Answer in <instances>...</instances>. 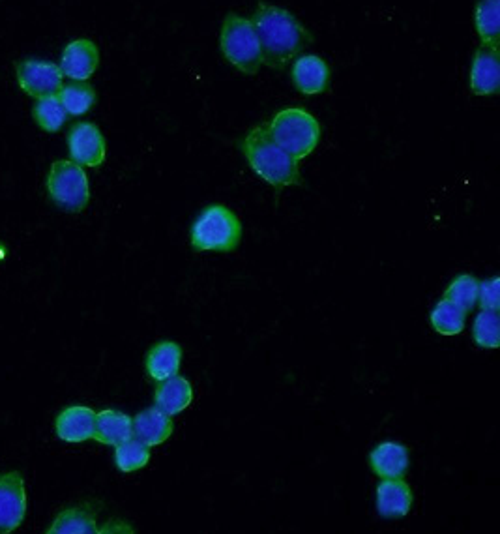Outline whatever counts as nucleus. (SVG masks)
Returning a JSON list of instances; mask_svg holds the SVG:
<instances>
[{
    "label": "nucleus",
    "mask_w": 500,
    "mask_h": 534,
    "mask_svg": "<svg viewBox=\"0 0 500 534\" xmlns=\"http://www.w3.org/2000/svg\"><path fill=\"white\" fill-rule=\"evenodd\" d=\"M251 25L261 44L263 64L270 68H285L311 40L295 15L278 6L259 4Z\"/></svg>",
    "instance_id": "obj_1"
},
{
    "label": "nucleus",
    "mask_w": 500,
    "mask_h": 534,
    "mask_svg": "<svg viewBox=\"0 0 500 534\" xmlns=\"http://www.w3.org/2000/svg\"><path fill=\"white\" fill-rule=\"evenodd\" d=\"M242 152L251 169L276 190L302 184L298 160L287 154L272 139V135L268 132V124L255 126L250 134L246 135L242 143Z\"/></svg>",
    "instance_id": "obj_2"
},
{
    "label": "nucleus",
    "mask_w": 500,
    "mask_h": 534,
    "mask_svg": "<svg viewBox=\"0 0 500 534\" xmlns=\"http://www.w3.org/2000/svg\"><path fill=\"white\" fill-rule=\"evenodd\" d=\"M244 235L242 222L233 210L212 205L201 212L192 225V246L195 252L229 253L238 248Z\"/></svg>",
    "instance_id": "obj_3"
},
{
    "label": "nucleus",
    "mask_w": 500,
    "mask_h": 534,
    "mask_svg": "<svg viewBox=\"0 0 500 534\" xmlns=\"http://www.w3.org/2000/svg\"><path fill=\"white\" fill-rule=\"evenodd\" d=\"M272 139L295 160H304L321 141V126L317 119L298 107L283 109L268 122Z\"/></svg>",
    "instance_id": "obj_4"
},
{
    "label": "nucleus",
    "mask_w": 500,
    "mask_h": 534,
    "mask_svg": "<svg viewBox=\"0 0 500 534\" xmlns=\"http://www.w3.org/2000/svg\"><path fill=\"white\" fill-rule=\"evenodd\" d=\"M221 51L242 74H257L263 64L261 44L250 19L229 14L221 29Z\"/></svg>",
    "instance_id": "obj_5"
},
{
    "label": "nucleus",
    "mask_w": 500,
    "mask_h": 534,
    "mask_svg": "<svg viewBox=\"0 0 500 534\" xmlns=\"http://www.w3.org/2000/svg\"><path fill=\"white\" fill-rule=\"evenodd\" d=\"M47 190L57 207L66 212H81L90 201L89 178L81 165L60 160L51 165Z\"/></svg>",
    "instance_id": "obj_6"
},
{
    "label": "nucleus",
    "mask_w": 500,
    "mask_h": 534,
    "mask_svg": "<svg viewBox=\"0 0 500 534\" xmlns=\"http://www.w3.org/2000/svg\"><path fill=\"white\" fill-rule=\"evenodd\" d=\"M15 75L21 90L38 100L47 96H57L62 89V79H64L57 64L38 59L19 60L15 64Z\"/></svg>",
    "instance_id": "obj_7"
},
{
    "label": "nucleus",
    "mask_w": 500,
    "mask_h": 534,
    "mask_svg": "<svg viewBox=\"0 0 500 534\" xmlns=\"http://www.w3.org/2000/svg\"><path fill=\"white\" fill-rule=\"evenodd\" d=\"M27 512L25 482L19 473L0 476V534L15 531Z\"/></svg>",
    "instance_id": "obj_8"
},
{
    "label": "nucleus",
    "mask_w": 500,
    "mask_h": 534,
    "mask_svg": "<svg viewBox=\"0 0 500 534\" xmlns=\"http://www.w3.org/2000/svg\"><path fill=\"white\" fill-rule=\"evenodd\" d=\"M68 149L72 162L87 167H98L105 162V139L96 124L79 122L75 124L68 137Z\"/></svg>",
    "instance_id": "obj_9"
},
{
    "label": "nucleus",
    "mask_w": 500,
    "mask_h": 534,
    "mask_svg": "<svg viewBox=\"0 0 500 534\" xmlns=\"http://www.w3.org/2000/svg\"><path fill=\"white\" fill-rule=\"evenodd\" d=\"M100 64V51L90 40H75L66 45L60 59V72L74 81H87Z\"/></svg>",
    "instance_id": "obj_10"
},
{
    "label": "nucleus",
    "mask_w": 500,
    "mask_h": 534,
    "mask_svg": "<svg viewBox=\"0 0 500 534\" xmlns=\"http://www.w3.org/2000/svg\"><path fill=\"white\" fill-rule=\"evenodd\" d=\"M471 89L478 96H493L499 92V47L484 45L476 51L474 60H472Z\"/></svg>",
    "instance_id": "obj_11"
},
{
    "label": "nucleus",
    "mask_w": 500,
    "mask_h": 534,
    "mask_svg": "<svg viewBox=\"0 0 500 534\" xmlns=\"http://www.w3.org/2000/svg\"><path fill=\"white\" fill-rule=\"evenodd\" d=\"M412 491L403 478H383L377 486V512L386 520H399L411 512Z\"/></svg>",
    "instance_id": "obj_12"
},
{
    "label": "nucleus",
    "mask_w": 500,
    "mask_h": 534,
    "mask_svg": "<svg viewBox=\"0 0 500 534\" xmlns=\"http://www.w3.org/2000/svg\"><path fill=\"white\" fill-rule=\"evenodd\" d=\"M291 79L295 83L296 89L306 96L321 94L328 89L330 83V68L321 57L317 55H304L295 60Z\"/></svg>",
    "instance_id": "obj_13"
},
{
    "label": "nucleus",
    "mask_w": 500,
    "mask_h": 534,
    "mask_svg": "<svg viewBox=\"0 0 500 534\" xmlns=\"http://www.w3.org/2000/svg\"><path fill=\"white\" fill-rule=\"evenodd\" d=\"M94 428H96V413L83 405L64 409L55 424L57 435L66 443L89 441L94 437Z\"/></svg>",
    "instance_id": "obj_14"
},
{
    "label": "nucleus",
    "mask_w": 500,
    "mask_h": 534,
    "mask_svg": "<svg viewBox=\"0 0 500 534\" xmlns=\"http://www.w3.org/2000/svg\"><path fill=\"white\" fill-rule=\"evenodd\" d=\"M369 465L373 473L381 478H403L409 473V450L407 446L388 441L375 446L369 454Z\"/></svg>",
    "instance_id": "obj_15"
},
{
    "label": "nucleus",
    "mask_w": 500,
    "mask_h": 534,
    "mask_svg": "<svg viewBox=\"0 0 500 534\" xmlns=\"http://www.w3.org/2000/svg\"><path fill=\"white\" fill-rule=\"evenodd\" d=\"M171 433H173V420L158 407L145 409L143 413L133 418V435L148 448L162 445L171 437Z\"/></svg>",
    "instance_id": "obj_16"
},
{
    "label": "nucleus",
    "mask_w": 500,
    "mask_h": 534,
    "mask_svg": "<svg viewBox=\"0 0 500 534\" xmlns=\"http://www.w3.org/2000/svg\"><path fill=\"white\" fill-rule=\"evenodd\" d=\"M193 401L192 383L180 375L160 381L156 388V407L165 415L177 416L186 411Z\"/></svg>",
    "instance_id": "obj_17"
},
{
    "label": "nucleus",
    "mask_w": 500,
    "mask_h": 534,
    "mask_svg": "<svg viewBox=\"0 0 500 534\" xmlns=\"http://www.w3.org/2000/svg\"><path fill=\"white\" fill-rule=\"evenodd\" d=\"M133 437V418L115 409H105L96 415L94 437L102 445L118 446Z\"/></svg>",
    "instance_id": "obj_18"
},
{
    "label": "nucleus",
    "mask_w": 500,
    "mask_h": 534,
    "mask_svg": "<svg viewBox=\"0 0 500 534\" xmlns=\"http://www.w3.org/2000/svg\"><path fill=\"white\" fill-rule=\"evenodd\" d=\"M182 347L175 342H162L158 345H154L150 351H148L147 373L150 375V379L154 381H165L173 375H178L180 370V364H182Z\"/></svg>",
    "instance_id": "obj_19"
},
{
    "label": "nucleus",
    "mask_w": 500,
    "mask_h": 534,
    "mask_svg": "<svg viewBox=\"0 0 500 534\" xmlns=\"http://www.w3.org/2000/svg\"><path fill=\"white\" fill-rule=\"evenodd\" d=\"M100 533L96 514L87 506L81 508H68L60 514L59 518L49 529V534H96Z\"/></svg>",
    "instance_id": "obj_20"
},
{
    "label": "nucleus",
    "mask_w": 500,
    "mask_h": 534,
    "mask_svg": "<svg viewBox=\"0 0 500 534\" xmlns=\"http://www.w3.org/2000/svg\"><path fill=\"white\" fill-rule=\"evenodd\" d=\"M474 21L484 45L499 47L500 0H480L476 6Z\"/></svg>",
    "instance_id": "obj_21"
},
{
    "label": "nucleus",
    "mask_w": 500,
    "mask_h": 534,
    "mask_svg": "<svg viewBox=\"0 0 500 534\" xmlns=\"http://www.w3.org/2000/svg\"><path fill=\"white\" fill-rule=\"evenodd\" d=\"M431 327L442 336H456L461 334L467 323V312L459 308L454 302L442 298L441 302L431 312Z\"/></svg>",
    "instance_id": "obj_22"
},
{
    "label": "nucleus",
    "mask_w": 500,
    "mask_h": 534,
    "mask_svg": "<svg viewBox=\"0 0 500 534\" xmlns=\"http://www.w3.org/2000/svg\"><path fill=\"white\" fill-rule=\"evenodd\" d=\"M59 98L68 115L81 117L90 111V107L96 102V92L85 81H77V83L62 87Z\"/></svg>",
    "instance_id": "obj_23"
},
{
    "label": "nucleus",
    "mask_w": 500,
    "mask_h": 534,
    "mask_svg": "<svg viewBox=\"0 0 500 534\" xmlns=\"http://www.w3.org/2000/svg\"><path fill=\"white\" fill-rule=\"evenodd\" d=\"M34 120L38 122V126L45 130V132H59L60 128L66 122V109L60 102L59 94L57 96H47V98H40L36 105H34Z\"/></svg>",
    "instance_id": "obj_24"
},
{
    "label": "nucleus",
    "mask_w": 500,
    "mask_h": 534,
    "mask_svg": "<svg viewBox=\"0 0 500 534\" xmlns=\"http://www.w3.org/2000/svg\"><path fill=\"white\" fill-rule=\"evenodd\" d=\"M148 461H150V450L137 437L128 439L126 443L118 445L117 450H115V463L122 473L139 471V469L147 467Z\"/></svg>",
    "instance_id": "obj_25"
},
{
    "label": "nucleus",
    "mask_w": 500,
    "mask_h": 534,
    "mask_svg": "<svg viewBox=\"0 0 500 534\" xmlns=\"http://www.w3.org/2000/svg\"><path fill=\"white\" fill-rule=\"evenodd\" d=\"M472 338L482 349H497L500 345L499 313L493 310L478 313L472 327Z\"/></svg>",
    "instance_id": "obj_26"
},
{
    "label": "nucleus",
    "mask_w": 500,
    "mask_h": 534,
    "mask_svg": "<svg viewBox=\"0 0 500 534\" xmlns=\"http://www.w3.org/2000/svg\"><path fill=\"white\" fill-rule=\"evenodd\" d=\"M478 289H480V282L474 276L461 274L454 282L450 283V287L444 293V298L454 302L465 312H469L478 304Z\"/></svg>",
    "instance_id": "obj_27"
},
{
    "label": "nucleus",
    "mask_w": 500,
    "mask_h": 534,
    "mask_svg": "<svg viewBox=\"0 0 500 534\" xmlns=\"http://www.w3.org/2000/svg\"><path fill=\"white\" fill-rule=\"evenodd\" d=\"M478 304L482 310H493L499 312V278H491L487 282L480 283L478 289Z\"/></svg>",
    "instance_id": "obj_28"
}]
</instances>
